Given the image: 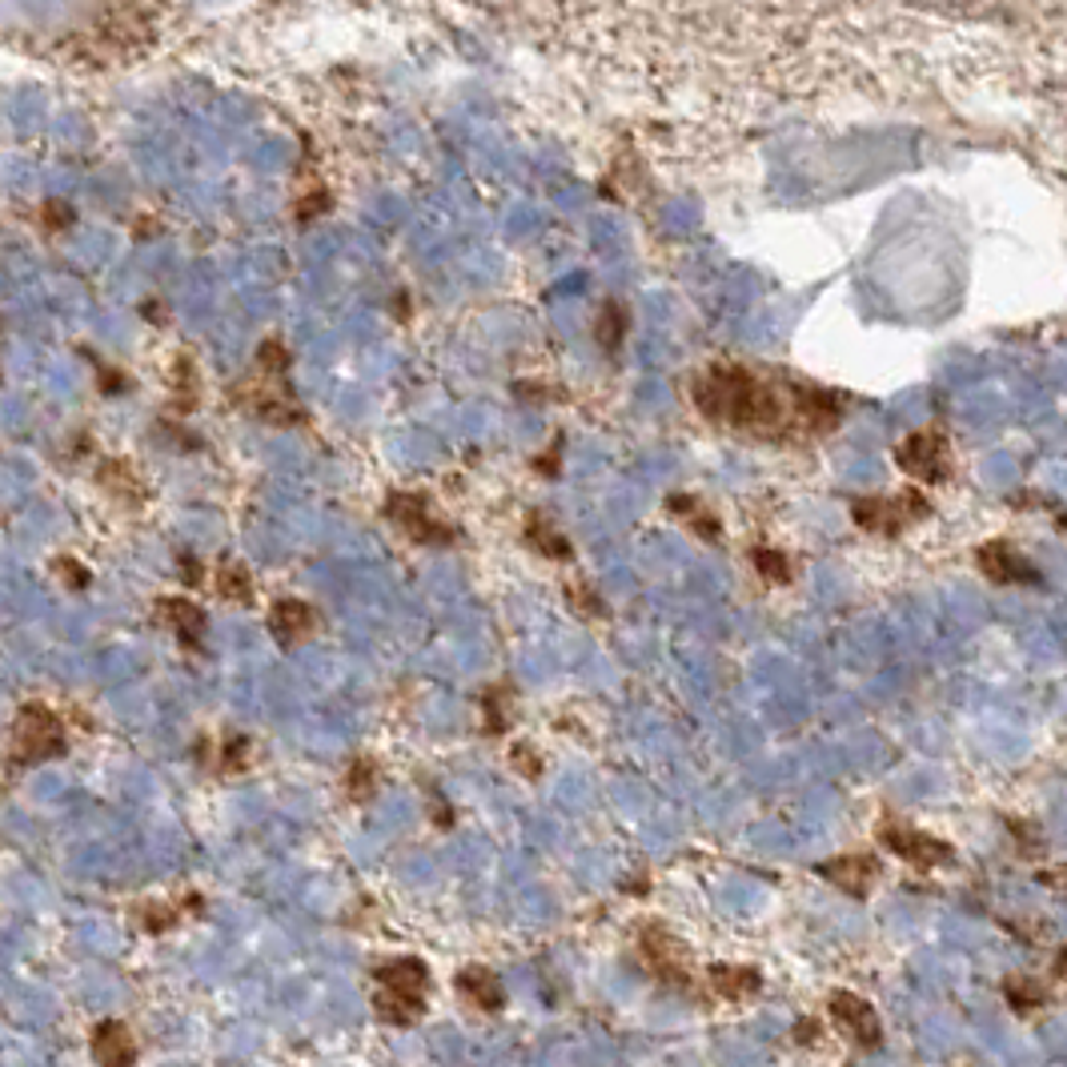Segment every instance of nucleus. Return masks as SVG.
<instances>
[{"label": "nucleus", "instance_id": "nucleus-31", "mask_svg": "<svg viewBox=\"0 0 1067 1067\" xmlns=\"http://www.w3.org/2000/svg\"><path fill=\"white\" fill-rule=\"evenodd\" d=\"M181 578H185L189 586H197V583H201V566H197V559H181Z\"/></svg>", "mask_w": 1067, "mask_h": 1067}, {"label": "nucleus", "instance_id": "nucleus-33", "mask_svg": "<svg viewBox=\"0 0 1067 1067\" xmlns=\"http://www.w3.org/2000/svg\"><path fill=\"white\" fill-rule=\"evenodd\" d=\"M1043 883H1055V887H1064V891H1067V871H1047V875H1043Z\"/></svg>", "mask_w": 1067, "mask_h": 1067}, {"label": "nucleus", "instance_id": "nucleus-6", "mask_svg": "<svg viewBox=\"0 0 1067 1067\" xmlns=\"http://www.w3.org/2000/svg\"><path fill=\"white\" fill-rule=\"evenodd\" d=\"M827 1011H831L835 1028L843 1031V1035L855 1043V1047H863V1052H875V1047L883 1043V1023H879V1016H875V1007H871L863 995H855V992H831V999H827Z\"/></svg>", "mask_w": 1067, "mask_h": 1067}, {"label": "nucleus", "instance_id": "nucleus-23", "mask_svg": "<svg viewBox=\"0 0 1067 1067\" xmlns=\"http://www.w3.org/2000/svg\"><path fill=\"white\" fill-rule=\"evenodd\" d=\"M177 907L169 903H141V927L149 931V935H165V931L177 927Z\"/></svg>", "mask_w": 1067, "mask_h": 1067}, {"label": "nucleus", "instance_id": "nucleus-18", "mask_svg": "<svg viewBox=\"0 0 1067 1067\" xmlns=\"http://www.w3.org/2000/svg\"><path fill=\"white\" fill-rule=\"evenodd\" d=\"M382 787V770L370 755H358L346 767V799L349 803H370L373 794Z\"/></svg>", "mask_w": 1067, "mask_h": 1067}, {"label": "nucleus", "instance_id": "nucleus-16", "mask_svg": "<svg viewBox=\"0 0 1067 1067\" xmlns=\"http://www.w3.org/2000/svg\"><path fill=\"white\" fill-rule=\"evenodd\" d=\"M514 707H518V691L514 683H494L482 691V731L490 739H502L514 722Z\"/></svg>", "mask_w": 1067, "mask_h": 1067}, {"label": "nucleus", "instance_id": "nucleus-11", "mask_svg": "<svg viewBox=\"0 0 1067 1067\" xmlns=\"http://www.w3.org/2000/svg\"><path fill=\"white\" fill-rule=\"evenodd\" d=\"M980 571L995 586H1040V571L1016 547H1007V542H987L980 550Z\"/></svg>", "mask_w": 1067, "mask_h": 1067}, {"label": "nucleus", "instance_id": "nucleus-15", "mask_svg": "<svg viewBox=\"0 0 1067 1067\" xmlns=\"http://www.w3.org/2000/svg\"><path fill=\"white\" fill-rule=\"evenodd\" d=\"M710 987L727 1004H746V999H755L763 992V975L755 968H743V963H715L710 968Z\"/></svg>", "mask_w": 1067, "mask_h": 1067}, {"label": "nucleus", "instance_id": "nucleus-12", "mask_svg": "<svg viewBox=\"0 0 1067 1067\" xmlns=\"http://www.w3.org/2000/svg\"><path fill=\"white\" fill-rule=\"evenodd\" d=\"M88 1052H93L97 1067H137V1043H133L129 1028L117 1023V1019H100L97 1028H93Z\"/></svg>", "mask_w": 1067, "mask_h": 1067}, {"label": "nucleus", "instance_id": "nucleus-14", "mask_svg": "<svg viewBox=\"0 0 1067 1067\" xmlns=\"http://www.w3.org/2000/svg\"><path fill=\"white\" fill-rule=\"evenodd\" d=\"M454 987H458L461 999H466L470 1007H478V1011H502V1007H506L502 980H497L490 968H478V963H473V968H461Z\"/></svg>", "mask_w": 1067, "mask_h": 1067}, {"label": "nucleus", "instance_id": "nucleus-24", "mask_svg": "<svg viewBox=\"0 0 1067 1067\" xmlns=\"http://www.w3.org/2000/svg\"><path fill=\"white\" fill-rule=\"evenodd\" d=\"M509 767L518 770L521 779H542V758H538V751L530 743L509 746Z\"/></svg>", "mask_w": 1067, "mask_h": 1067}, {"label": "nucleus", "instance_id": "nucleus-17", "mask_svg": "<svg viewBox=\"0 0 1067 1067\" xmlns=\"http://www.w3.org/2000/svg\"><path fill=\"white\" fill-rule=\"evenodd\" d=\"M1004 999L1016 1016H1035V1011H1043V1007L1052 1004L1047 987L1035 983L1031 975H1011V980H1004Z\"/></svg>", "mask_w": 1067, "mask_h": 1067}, {"label": "nucleus", "instance_id": "nucleus-22", "mask_svg": "<svg viewBox=\"0 0 1067 1067\" xmlns=\"http://www.w3.org/2000/svg\"><path fill=\"white\" fill-rule=\"evenodd\" d=\"M671 509L674 514H683V518L691 521V530H698L703 538H719V518H715L710 509L698 506L695 497H674Z\"/></svg>", "mask_w": 1067, "mask_h": 1067}, {"label": "nucleus", "instance_id": "nucleus-1", "mask_svg": "<svg viewBox=\"0 0 1067 1067\" xmlns=\"http://www.w3.org/2000/svg\"><path fill=\"white\" fill-rule=\"evenodd\" d=\"M377 995H373V1011L382 1023L394 1028H410L425 1011V995H430V968L413 956H397L373 971Z\"/></svg>", "mask_w": 1067, "mask_h": 1067}, {"label": "nucleus", "instance_id": "nucleus-21", "mask_svg": "<svg viewBox=\"0 0 1067 1067\" xmlns=\"http://www.w3.org/2000/svg\"><path fill=\"white\" fill-rule=\"evenodd\" d=\"M751 559H755V571L763 574V583H767V586H787L794 578V574H791V562H787V554H779V550L758 547Z\"/></svg>", "mask_w": 1067, "mask_h": 1067}, {"label": "nucleus", "instance_id": "nucleus-2", "mask_svg": "<svg viewBox=\"0 0 1067 1067\" xmlns=\"http://www.w3.org/2000/svg\"><path fill=\"white\" fill-rule=\"evenodd\" d=\"M69 751L64 739V722L57 710H49L45 703H28L16 710L13 722V767H37L49 758H61Z\"/></svg>", "mask_w": 1067, "mask_h": 1067}, {"label": "nucleus", "instance_id": "nucleus-32", "mask_svg": "<svg viewBox=\"0 0 1067 1067\" xmlns=\"http://www.w3.org/2000/svg\"><path fill=\"white\" fill-rule=\"evenodd\" d=\"M1052 971H1055V980H1067V947L1055 956V963H1052Z\"/></svg>", "mask_w": 1067, "mask_h": 1067}, {"label": "nucleus", "instance_id": "nucleus-30", "mask_svg": "<svg viewBox=\"0 0 1067 1067\" xmlns=\"http://www.w3.org/2000/svg\"><path fill=\"white\" fill-rule=\"evenodd\" d=\"M57 574H64V578L73 583V590H85V586H88V574L81 571L73 559H61V562H57Z\"/></svg>", "mask_w": 1067, "mask_h": 1067}, {"label": "nucleus", "instance_id": "nucleus-27", "mask_svg": "<svg viewBox=\"0 0 1067 1067\" xmlns=\"http://www.w3.org/2000/svg\"><path fill=\"white\" fill-rule=\"evenodd\" d=\"M325 209H329V193L317 185L298 201V221H313V217H322Z\"/></svg>", "mask_w": 1067, "mask_h": 1067}, {"label": "nucleus", "instance_id": "nucleus-20", "mask_svg": "<svg viewBox=\"0 0 1067 1067\" xmlns=\"http://www.w3.org/2000/svg\"><path fill=\"white\" fill-rule=\"evenodd\" d=\"M217 595H221L225 602H237V607L253 602V574H249L241 562H221V566H217Z\"/></svg>", "mask_w": 1067, "mask_h": 1067}, {"label": "nucleus", "instance_id": "nucleus-7", "mask_svg": "<svg viewBox=\"0 0 1067 1067\" xmlns=\"http://www.w3.org/2000/svg\"><path fill=\"white\" fill-rule=\"evenodd\" d=\"M927 502L919 494H903L887 502V497H859L855 502V521L863 530H875V534H899L907 521H915L927 514Z\"/></svg>", "mask_w": 1067, "mask_h": 1067}, {"label": "nucleus", "instance_id": "nucleus-4", "mask_svg": "<svg viewBox=\"0 0 1067 1067\" xmlns=\"http://www.w3.org/2000/svg\"><path fill=\"white\" fill-rule=\"evenodd\" d=\"M385 518L394 521L410 542H418V547H449L458 538L454 526H446L430 509V502L422 494H410V490H397V494L385 497Z\"/></svg>", "mask_w": 1067, "mask_h": 1067}, {"label": "nucleus", "instance_id": "nucleus-25", "mask_svg": "<svg viewBox=\"0 0 1067 1067\" xmlns=\"http://www.w3.org/2000/svg\"><path fill=\"white\" fill-rule=\"evenodd\" d=\"M245 763H249L245 739H229V743L221 746V755H217V770H221V775H241Z\"/></svg>", "mask_w": 1067, "mask_h": 1067}, {"label": "nucleus", "instance_id": "nucleus-19", "mask_svg": "<svg viewBox=\"0 0 1067 1067\" xmlns=\"http://www.w3.org/2000/svg\"><path fill=\"white\" fill-rule=\"evenodd\" d=\"M526 542H530L538 554H547V559H559V562L571 559V542H566L542 514H530V521H526Z\"/></svg>", "mask_w": 1067, "mask_h": 1067}, {"label": "nucleus", "instance_id": "nucleus-29", "mask_svg": "<svg viewBox=\"0 0 1067 1067\" xmlns=\"http://www.w3.org/2000/svg\"><path fill=\"white\" fill-rule=\"evenodd\" d=\"M791 1035H794V1043H799V1047H815V1043L823 1040L819 1019H807V1016L794 1019V1031H791Z\"/></svg>", "mask_w": 1067, "mask_h": 1067}, {"label": "nucleus", "instance_id": "nucleus-9", "mask_svg": "<svg viewBox=\"0 0 1067 1067\" xmlns=\"http://www.w3.org/2000/svg\"><path fill=\"white\" fill-rule=\"evenodd\" d=\"M153 614H157V622H165L177 634V643L185 646V650L205 655V626H209V619H205V610L197 602H189V598H157Z\"/></svg>", "mask_w": 1067, "mask_h": 1067}, {"label": "nucleus", "instance_id": "nucleus-5", "mask_svg": "<svg viewBox=\"0 0 1067 1067\" xmlns=\"http://www.w3.org/2000/svg\"><path fill=\"white\" fill-rule=\"evenodd\" d=\"M879 843L887 847L891 855L903 859V863H911L915 871L947 867V863L956 859L951 843H944V839H935V835H927V831H915V827H907V823H895V819L883 823Z\"/></svg>", "mask_w": 1067, "mask_h": 1067}, {"label": "nucleus", "instance_id": "nucleus-10", "mask_svg": "<svg viewBox=\"0 0 1067 1067\" xmlns=\"http://www.w3.org/2000/svg\"><path fill=\"white\" fill-rule=\"evenodd\" d=\"M317 626H322V614L310 602H301V598H277L274 610H269V631H274V638L286 650L310 643L313 634H317Z\"/></svg>", "mask_w": 1067, "mask_h": 1067}, {"label": "nucleus", "instance_id": "nucleus-28", "mask_svg": "<svg viewBox=\"0 0 1067 1067\" xmlns=\"http://www.w3.org/2000/svg\"><path fill=\"white\" fill-rule=\"evenodd\" d=\"M257 361L265 365L269 373H286V365H289V349L281 346V341H265V346L257 349Z\"/></svg>", "mask_w": 1067, "mask_h": 1067}, {"label": "nucleus", "instance_id": "nucleus-13", "mask_svg": "<svg viewBox=\"0 0 1067 1067\" xmlns=\"http://www.w3.org/2000/svg\"><path fill=\"white\" fill-rule=\"evenodd\" d=\"M819 875L831 887H843L847 895H855V899H867V891H871V883H875V875H879V863H875V855H839V859H827V863H819Z\"/></svg>", "mask_w": 1067, "mask_h": 1067}, {"label": "nucleus", "instance_id": "nucleus-8", "mask_svg": "<svg viewBox=\"0 0 1067 1067\" xmlns=\"http://www.w3.org/2000/svg\"><path fill=\"white\" fill-rule=\"evenodd\" d=\"M899 466L919 482H944L951 461H947V442L939 434H915L899 446Z\"/></svg>", "mask_w": 1067, "mask_h": 1067}, {"label": "nucleus", "instance_id": "nucleus-3", "mask_svg": "<svg viewBox=\"0 0 1067 1067\" xmlns=\"http://www.w3.org/2000/svg\"><path fill=\"white\" fill-rule=\"evenodd\" d=\"M634 947H638V959L643 968L655 975L662 987H679V992H691V959H686V947L674 939V931L658 919H646L634 927Z\"/></svg>", "mask_w": 1067, "mask_h": 1067}, {"label": "nucleus", "instance_id": "nucleus-34", "mask_svg": "<svg viewBox=\"0 0 1067 1067\" xmlns=\"http://www.w3.org/2000/svg\"><path fill=\"white\" fill-rule=\"evenodd\" d=\"M1059 526H1064V530H1067V514H1064V518H1059Z\"/></svg>", "mask_w": 1067, "mask_h": 1067}, {"label": "nucleus", "instance_id": "nucleus-26", "mask_svg": "<svg viewBox=\"0 0 1067 1067\" xmlns=\"http://www.w3.org/2000/svg\"><path fill=\"white\" fill-rule=\"evenodd\" d=\"M571 602H574V610H583V614H590V619H607V607H602V598H598L590 586L574 583L571 586Z\"/></svg>", "mask_w": 1067, "mask_h": 1067}]
</instances>
